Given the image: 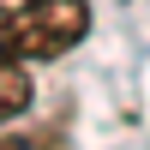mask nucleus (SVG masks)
<instances>
[{"label": "nucleus", "instance_id": "f257e3e1", "mask_svg": "<svg viewBox=\"0 0 150 150\" xmlns=\"http://www.w3.org/2000/svg\"><path fill=\"white\" fill-rule=\"evenodd\" d=\"M90 6L84 0H24L12 6V54L18 60H60L84 42Z\"/></svg>", "mask_w": 150, "mask_h": 150}, {"label": "nucleus", "instance_id": "f03ea898", "mask_svg": "<svg viewBox=\"0 0 150 150\" xmlns=\"http://www.w3.org/2000/svg\"><path fill=\"white\" fill-rule=\"evenodd\" d=\"M24 108H30V78L18 60H0V120L24 114Z\"/></svg>", "mask_w": 150, "mask_h": 150}, {"label": "nucleus", "instance_id": "7ed1b4c3", "mask_svg": "<svg viewBox=\"0 0 150 150\" xmlns=\"http://www.w3.org/2000/svg\"><path fill=\"white\" fill-rule=\"evenodd\" d=\"M0 60H18L12 54V6H0Z\"/></svg>", "mask_w": 150, "mask_h": 150}]
</instances>
